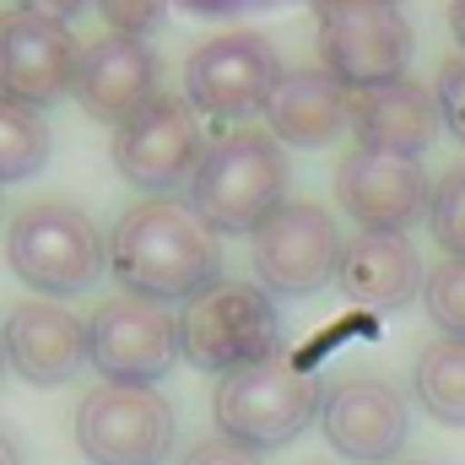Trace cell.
<instances>
[{"label": "cell", "mask_w": 465, "mask_h": 465, "mask_svg": "<svg viewBox=\"0 0 465 465\" xmlns=\"http://www.w3.org/2000/svg\"><path fill=\"white\" fill-rule=\"evenodd\" d=\"M5 265L49 298H76L109 271V238L71 201H33L5 228Z\"/></svg>", "instance_id": "277c9868"}, {"label": "cell", "mask_w": 465, "mask_h": 465, "mask_svg": "<svg viewBox=\"0 0 465 465\" xmlns=\"http://www.w3.org/2000/svg\"><path fill=\"white\" fill-rule=\"evenodd\" d=\"M76 38L65 22L33 16V11H0V93L27 104V109H49L60 98L76 93Z\"/></svg>", "instance_id": "5bb4252c"}, {"label": "cell", "mask_w": 465, "mask_h": 465, "mask_svg": "<svg viewBox=\"0 0 465 465\" xmlns=\"http://www.w3.org/2000/svg\"><path fill=\"white\" fill-rule=\"evenodd\" d=\"M0 465H22V450H16V439L0 428Z\"/></svg>", "instance_id": "4dcf8cb0"}, {"label": "cell", "mask_w": 465, "mask_h": 465, "mask_svg": "<svg viewBox=\"0 0 465 465\" xmlns=\"http://www.w3.org/2000/svg\"><path fill=\"white\" fill-rule=\"evenodd\" d=\"M282 351V314L260 282H217L179 314V357L201 373L228 379Z\"/></svg>", "instance_id": "5b68a950"}, {"label": "cell", "mask_w": 465, "mask_h": 465, "mask_svg": "<svg viewBox=\"0 0 465 465\" xmlns=\"http://www.w3.org/2000/svg\"><path fill=\"white\" fill-rule=\"evenodd\" d=\"M109 271L119 292L152 303H190L223 282V238L195 217L190 201L152 195L124 206L109 228Z\"/></svg>", "instance_id": "6da1fadb"}, {"label": "cell", "mask_w": 465, "mask_h": 465, "mask_svg": "<svg viewBox=\"0 0 465 465\" xmlns=\"http://www.w3.org/2000/svg\"><path fill=\"white\" fill-rule=\"evenodd\" d=\"M157 54L146 38H124V33H104L98 44L82 49L76 60V104L82 114L98 119V124H124L130 114H141L152 98H157Z\"/></svg>", "instance_id": "9a60e30c"}, {"label": "cell", "mask_w": 465, "mask_h": 465, "mask_svg": "<svg viewBox=\"0 0 465 465\" xmlns=\"http://www.w3.org/2000/svg\"><path fill=\"white\" fill-rule=\"evenodd\" d=\"M179 362V314L168 303L119 292L87 320V368L109 384H157Z\"/></svg>", "instance_id": "30bf717a"}, {"label": "cell", "mask_w": 465, "mask_h": 465, "mask_svg": "<svg viewBox=\"0 0 465 465\" xmlns=\"http://www.w3.org/2000/svg\"><path fill=\"white\" fill-rule=\"evenodd\" d=\"M450 33H455V44L465 54V0H450Z\"/></svg>", "instance_id": "f546056e"}, {"label": "cell", "mask_w": 465, "mask_h": 465, "mask_svg": "<svg viewBox=\"0 0 465 465\" xmlns=\"http://www.w3.org/2000/svg\"><path fill=\"white\" fill-rule=\"evenodd\" d=\"M395 465H433V460H395Z\"/></svg>", "instance_id": "d6a6232c"}, {"label": "cell", "mask_w": 465, "mask_h": 465, "mask_svg": "<svg viewBox=\"0 0 465 465\" xmlns=\"http://www.w3.org/2000/svg\"><path fill=\"white\" fill-rule=\"evenodd\" d=\"M320 428L331 450L351 465H395L411 439V406L406 390L384 373H347L325 384Z\"/></svg>", "instance_id": "8fae6325"}, {"label": "cell", "mask_w": 465, "mask_h": 465, "mask_svg": "<svg viewBox=\"0 0 465 465\" xmlns=\"http://www.w3.org/2000/svg\"><path fill=\"white\" fill-rule=\"evenodd\" d=\"M5 373H11V368H5V347H0V379H5Z\"/></svg>", "instance_id": "1f68e13d"}, {"label": "cell", "mask_w": 465, "mask_h": 465, "mask_svg": "<svg viewBox=\"0 0 465 465\" xmlns=\"http://www.w3.org/2000/svg\"><path fill=\"white\" fill-rule=\"evenodd\" d=\"M422 303H428V320H433L444 336L465 341V260H450V254H444V260L428 271Z\"/></svg>", "instance_id": "7402d4cb"}, {"label": "cell", "mask_w": 465, "mask_h": 465, "mask_svg": "<svg viewBox=\"0 0 465 465\" xmlns=\"http://www.w3.org/2000/svg\"><path fill=\"white\" fill-rule=\"evenodd\" d=\"M362 5H395V0H314L320 16H336V11H362Z\"/></svg>", "instance_id": "f1b7e54d"}, {"label": "cell", "mask_w": 465, "mask_h": 465, "mask_svg": "<svg viewBox=\"0 0 465 465\" xmlns=\"http://www.w3.org/2000/svg\"><path fill=\"white\" fill-rule=\"evenodd\" d=\"M109 33H124V38H146L157 33V22L168 16V0H98Z\"/></svg>", "instance_id": "d4e9b609"}, {"label": "cell", "mask_w": 465, "mask_h": 465, "mask_svg": "<svg viewBox=\"0 0 465 465\" xmlns=\"http://www.w3.org/2000/svg\"><path fill=\"white\" fill-rule=\"evenodd\" d=\"M320 401H325V384L298 368L292 357H265V362H249L223 379L217 401H212V417H217V433L254 450V455H271V450H287L298 444L314 422H320Z\"/></svg>", "instance_id": "3957f363"}, {"label": "cell", "mask_w": 465, "mask_h": 465, "mask_svg": "<svg viewBox=\"0 0 465 465\" xmlns=\"http://www.w3.org/2000/svg\"><path fill=\"white\" fill-rule=\"evenodd\" d=\"M411 395L417 406L444 422V428H465V341L439 336L417 351L411 362Z\"/></svg>", "instance_id": "ffe728a7"}, {"label": "cell", "mask_w": 465, "mask_h": 465, "mask_svg": "<svg viewBox=\"0 0 465 465\" xmlns=\"http://www.w3.org/2000/svg\"><path fill=\"white\" fill-rule=\"evenodd\" d=\"M265 124L282 146H298V152H320L331 146L341 130H351V93L325 71V65H309V71H282L271 104H265Z\"/></svg>", "instance_id": "d6986e66"}, {"label": "cell", "mask_w": 465, "mask_h": 465, "mask_svg": "<svg viewBox=\"0 0 465 465\" xmlns=\"http://www.w3.org/2000/svg\"><path fill=\"white\" fill-rule=\"evenodd\" d=\"M179 417L152 384H93L76 406V450L93 465H163Z\"/></svg>", "instance_id": "ba28073f"}, {"label": "cell", "mask_w": 465, "mask_h": 465, "mask_svg": "<svg viewBox=\"0 0 465 465\" xmlns=\"http://www.w3.org/2000/svg\"><path fill=\"white\" fill-rule=\"evenodd\" d=\"M0 347H5V368L38 390L71 384L87 368V325L82 314H71L65 303H16L0 325Z\"/></svg>", "instance_id": "2e32d148"}, {"label": "cell", "mask_w": 465, "mask_h": 465, "mask_svg": "<svg viewBox=\"0 0 465 465\" xmlns=\"http://www.w3.org/2000/svg\"><path fill=\"white\" fill-rule=\"evenodd\" d=\"M341 249L347 238L336 217L314 201H287L249 232V265L271 298H314L320 287H331Z\"/></svg>", "instance_id": "8992f818"}, {"label": "cell", "mask_w": 465, "mask_h": 465, "mask_svg": "<svg viewBox=\"0 0 465 465\" xmlns=\"http://www.w3.org/2000/svg\"><path fill=\"white\" fill-rule=\"evenodd\" d=\"M428 228H433L439 249H444L450 260H465V163H455V168L433 184Z\"/></svg>", "instance_id": "603a6c76"}, {"label": "cell", "mask_w": 465, "mask_h": 465, "mask_svg": "<svg viewBox=\"0 0 465 465\" xmlns=\"http://www.w3.org/2000/svg\"><path fill=\"white\" fill-rule=\"evenodd\" d=\"M422 282L428 271L406 232H351L341 265H336L341 298L357 309H379V314H395L411 298H422Z\"/></svg>", "instance_id": "e0dca14e"}, {"label": "cell", "mask_w": 465, "mask_h": 465, "mask_svg": "<svg viewBox=\"0 0 465 465\" xmlns=\"http://www.w3.org/2000/svg\"><path fill=\"white\" fill-rule=\"evenodd\" d=\"M87 0H16V11H33V16H49V22H71Z\"/></svg>", "instance_id": "83f0119b"}, {"label": "cell", "mask_w": 465, "mask_h": 465, "mask_svg": "<svg viewBox=\"0 0 465 465\" xmlns=\"http://www.w3.org/2000/svg\"><path fill=\"white\" fill-rule=\"evenodd\" d=\"M433 104H439V119L444 130L465 146V54H450L439 65V82H433Z\"/></svg>", "instance_id": "cb8c5ba5"}, {"label": "cell", "mask_w": 465, "mask_h": 465, "mask_svg": "<svg viewBox=\"0 0 465 465\" xmlns=\"http://www.w3.org/2000/svg\"><path fill=\"white\" fill-rule=\"evenodd\" d=\"M336 201L362 232H411L428 217L433 184L417 157L351 146L336 168Z\"/></svg>", "instance_id": "4fadbf2b"}, {"label": "cell", "mask_w": 465, "mask_h": 465, "mask_svg": "<svg viewBox=\"0 0 465 465\" xmlns=\"http://www.w3.org/2000/svg\"><path fill=\"white\" fill-rule=\"evenodd\" d=\"M201 152H206L201 114L190 109V98H173V93H157L141 114H130L114 130L119 179L130 190H141L146 201L190 190V173H195Z\"/></svg>", "instance_id": "9c48e42d"}, {"label": "cell", "mask_w": 465, "mask_h": 465, "mask_svg": "<svg viewBox=\"0 0 465 465\" xmlns=\"http://www.w3.org/2000/svg\"><path fill=\"white\" fill-rule=\"evenodd\" d=\"M49 163V124L38 109L0 93V184H22Z\"/></svg>", "instance_id": "44dd1931"}, {"label": "cell", "mask_w": 465, "mask_h": 465, "mask_svg": "<svg viewBox=\"0 0 465 465\" xmlns=\"http://www.w3.org/2000/svg\"><path fill=\"white\" fill-rule=\"evenodd\" d=\"M276 82H282V54L254 27L212 33L184 60V98H190L195 114H206V119L243 124V119L265 114Z\"/></svg>", "instance_id": "52a82bcc"}, {"label": "cell", "mask_w": 465, "mask_h": 465, "mask_svg": "<svg viewBox=\"0 0 465 465\" xmlns=\"http://www.w3.org/2000/svg\"><path fill=\"white\" fill-rule=\"evenodd\" d=\"M411 44L417 38L401 5H362V11L320 16V60L347 93L401 82L411 65Z\"/></svg>", "instance_id": "7c38bea8"}, {"label": "cell", "mask_w": 465, "mask_h": 465, "mask_svg": "<svg viewBox=\"0 0 465 465\" xmlns=\"http://www.w3.org/2000/svg\"><path fill=\"white\" fill-rule=\"evenodd\" d=\"M190 206L206 228L217 232H249L260 228L276 206H287V152L271 130L232 124L217 135L195 173H190Z\"/></svg>", "instance_id": "7a4b0ae2"}, {"label": "cell", "mask_w": 465, "mask_h": 465, "mask_svg": "<svg viewBox=\"0 0 465 465\" xmlns=\"http://www.w3.org/2000/svg\"><path fill=\"white\" fill-rule=\"evenodd\" d=\"M439 104L422 82L401 76L384 87L351 93V135L368 152H395V157H422L439 135Z\"/></svg>", "instance_id": "ac0fdd59"}, {"label": "cell", "mask_w": 465, "mask_h": 465, "mask_svg": "<svg viewBox=\"0 0 465 465\" xmlns=\"http://www.w3.org/2000/svg\"><path fill=\"white\" fill-rule=\"evenodd\" d=\"M179 465H265L254 450H243V444H232L223 433H206L195 450H184V460Z\"/></svg>", "instance_id": "484cf974"}, {"label": "cell", "mask_w": 465, "mask_h": 465, "mask_svg": "<svg viewBox=\"0 0 465 465\" xmlns=\"http://www.w3.org/2000/svg\"><path fill=\"white\" fill-rule=\"evenodd\" d=\"M195 16H243V11H260V5H276V0H173Z\"/></svg>", "instance_id": "4316f807"}]
</instances>
